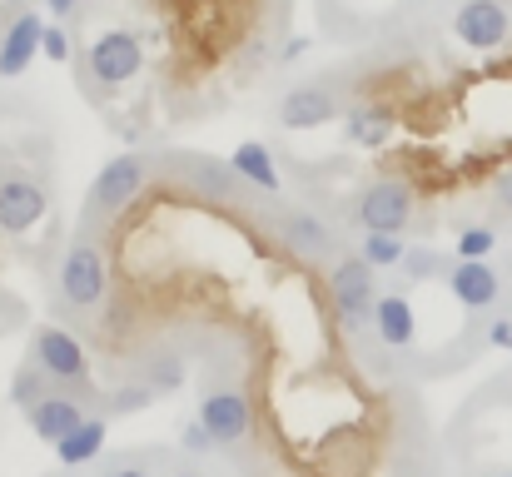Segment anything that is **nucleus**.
Segmentation results:
<instances>
[{
    "label": "nucleus",
    "mask_w": 512,
    "mask_h": 477,
    "mask_svg": "<svg viewBox=\"0 0 512 477\" xmlns=\"http://www.w3.org/2000/svg\"><path fill=\"white\" fill-rule=\"evenodd\" d=\"M40 35H45V20H40L30 5L10 15V25L0 30V80H20V75L35 65Z\"/></svg>",
    "instance_id": "obj_15"
},
{
    "label": "nucleus",
    "mask_w": 512,
    "mask_h": 477,
    "mask_svg": "<svg viewBox=\"0 0 512 477\" xmlns=\"http://www.w3.org/2000/svg\"><path fill=\"white\" fill-rule=\"evenodd\" d=\"M279 244L284 254H294L299 264H334L343 254V239L334 234V224H324L309 209H284L279 214Z\"/></svg>",
    "instance_id": "obj_8"
},
{
    "label": "nucleus",
    "mask_w": 512,
    "mask_h": 477,
    "mask_svg": "<svg viewBox=\"0 0 512 477\" xmlns=\"http://www.w3.org/2000/svg\"><path fill=\"white\" fill-rule=\"evenodd\" d=\"M229 169L244 179V189H254L259 199H279L284 194V174L274 164V150L259 145V140H244L234 155H229Z\"/></svg>",
    "instance_id": "obj_19"
},
{
    "label": "nucleus",
    "mask_w": 512,
    "mask_h": 477,
    "mask_svg": "<svg viewBox=\"0 0 512 477\" xmlns=\"http://www.w3.org/2000/svg\"><path fill=\"white\" fill-rule=\"evenodd\" d=\"M45 10H50L55 20H65V15H75V10H80V0H45Z\"/></svg>",
    "instance_id": "obj_33"
},
{
    "label": "nucleus",
    "mask_w": 512,
    "mask_h": 477,
    "mask_svg": "<svg viewBox=\"0 0 512 477\" xmlns=\"http://www.w3.org/2000/svg\"><path fill=\"white\" fill-rule=\"evenodd\" d=\"M55 388H70V393H85V398H95V408H100V393L105 388H95V358H90V348L70 333V328H60V323H40L35 333H30V353H25Z\"/></svg>",
    "instance_id": "obj_2"
},
{
    "label": "nucleus",
    "mask_w": 512,
    "mask_h": 477,
    "mask_svg": "<svg viewBox=\"0 0 512 477\" xmlns=\"http://www.w3.org/2000/svg\"><path fill=\"white\" fill-rule=\"evenodd\" d=\"M373 338L383 353H413L418 343V314H413V299L403 289H388L378 294V309H373Z\"/></svg>",
    "instance_id": "obj_16"
},
{
    "label": "nucleus",
    "mask_w": 512,
    "mask_h": 477,
    "mask_svg": "<svg viewBox=\"0 0 512 477\" xmlns=\"http://www.w3.org/2000/svg\"><path fill=\"white\" fill-rule=\"evenodd\" d=\"M174 463V448L155 443V448H125V453H105L85 477H165Z\"/></svg>",
    "instance_id": "obj_20"
},
{
    "label": "nucleus",
    "mask_w": 512,
    "mask_h": 477,
    "mask_svg": "<svg viewBox=\"0 0 512 477\" xmlns=\"http://www.w3.org/2000/svg\"><path fill=\"white\" fill-rule=\"evenodd\" d=\"M309 50H314V40H309V35H294L289 45H279V65H294V60H304Z\"/></svg>",
    "instance_id": "obj_30"
},
{
    "label": "nucleus",
    "mask_w": 512,
    "mask_h": 477,
    "mask_svg": "<svg viewBox=\"0 0 512 477\" xmlns=\"http://www.w3.org/2000/svg\"><path fill=\"white\" fill-rule=\"evenodd\" d=\"M398 130V110L388 100H358L343 110V140L358 150H383Z\"/></svg>",
    "instance_id": "obj_17"
},
{
    "label": "nucleus",
    "mask_w": 512,
    "mask_h": 477,
    "mask_svg": "<svg viewBox=\"0 0 512 477\" xmlns=\"http://www.w3.org/2000/svg\"><path fill=\"white\" fill-rule=\"evenodd\" d=\"M453 35L468 50H498L512 35V5L508 0H458Z\"/></svg>",
    "instance_id": "obj_11"
},
{
    "label": "nucleus",
    "mask_w": 512,
    "mask_h": 477,
    "mask_svg": "<svg viewBox=\"0 0 512 477\" xmlns=\"http://www.w3.org/2000/svg\"><path fill=\"white\" fill-rule=\"evenodd\" d=\"M135 378L140 383H150L160 398H170V393H179L184 388V378H189V358H184V348H174V343H165V348H150L145 358H135Z\"/></svg>",
    "instance_id": "obj_21"
},
{
    "label": "nucleus",
    "mask_w": 512,
    "mask_h": 477,
    "mask_svg": "<svg viewBox=\"0 0 512 477\" xmlns=\"http://www.w3.org/2000/svg\"><path fill=\"white\" fill-rule=\"evenodd\" d=\"M403 249H408V239H403V234H363L353 254H358L368 269H378V274H383V269H398V264H403Z\"/></svg>",
    "instance_id": "obj_25"
},
{
    "label": "nucleus",
    "mask_w": 512,
    "mask_h": 477,
    "mask_svg": "<svg viewBox=\"0 0 512 477\" xmlns=\"http://www.w3.org/2000/svg\"><path fill=\"white\" fill-rule=\"evenodd\" d=\"M493 199H498V209H503V214H512V169H503V174H498Z\"/></svg>",
    "instance_id": "obj_32"
},
{
    "label": "nucleus",
    "mask_w": 512,
    "mask_h": 477,
    "mask_svg": "<svg viewBox=\"0 0 512 477\" xmlns=\"http://www.w3.org/2000/svg\"><path fill=\"white\" fill-rule=\"evenodd\" d=\"M498 244H503V239H498L493 224H468V229L453 239V259H488Z\"/></svg>",
    "instance_id": "obj_26"
},
{
    "label": "nucleus",
    "mask_w": 512,
    "mask_h": 477,
    "mask_svg": "<svg viewBox=\"0 0 512 477\" xmlns=\"http://www.w3.org/2000/svg\"><path fill=\"white\" fill-rule=\"evenodd\" d=\"M150 184V155H115L85 194V219H120Z\"/></svg>",
    "instance_id": "obj_7"
},
{
    "label": "nucleus",
    "mask_w": 512,
    "mask_h": 477,
    "mask_svg": "<svg viewBox=\"0 0 512 477\" xmlns=\"http://www.w3.org/2000/svg\"><path fill=\"white\" fill-rule=\"evenodd\" d=\"M155 403H160V393L150 383H140V378H125V383L100 393V413L105 418H135V413H150Z\"/></svg>",
    "instance_id": "obj_22"
},
{
    "label": "nucleus",
    "mask_w": 512,
    "mask_h": 477,
    "mask_svg": "<svg viewBox=\"0 0 512 477\" xmlns=\"http://www.w3.org/2000/svg\"><path fill=\"white\" fill-rule=\"evenodd\" d=\"M50 388H55V383H50V378H45V373H40V368H35L30 358H25V363H20V368L10 373V388H5V403L25 413V408H35V403H40V398H45Z\"/></svg>",
    "instance_id": "obj_24"
},
{
    "label": "nucleus",
    "mask_w": 512,
    "mask_h": 477,
    "mask_svg": "<svg viewBox=\"0 0 512 477\" xmlns=\"http://www.w3.org/2000/svg\"><path fill=\"white\" fill-rule=\"evenodd\" d=\"M90 413H100L95 408V398H85V393H70V388H50L35 408H25V423H30V433L40 438V443H60V438H70Z\"/></svg>",
    "instance_id": "obj_9"
},
{
    "label": "nucleus",
    "mask_w": 512,
    "mask_h": 477,
    "mask_svg": "<svg viewBox=\"0 0 512 477\" xmlns=\"http://www.w3.org/2000/svg\"><path fill=\"white\" fill-rule=\"evenodd\" d=\"M448 264H453V259H448L443 249H433V244H408L398 269H403V279H408V284H428V279H443V274H448Z\"/></svg>",
    "instance_id": "obj_23"
},
{
    "label": "nucleus",
    "mask_w": 512,
    "mask_h": 477,
    "mask_svg": "<svg viewBox=\"0 0 512 477\" xmlns=\"http://www.w3.org/2000/svg\"><path fill=\"white\" fill-rule=\"evenodd\" d=\"M55 289H60V304L75 309V314H100L105 309V299H110V264H105V249L90 234L65 244L60 269H55Z\"/></svg>",
    "instance_id": "obj_3"
},
{
    "label": "nucleus",
    "mask_w": 512,
    "mask_h": 477,
    "mask_svg": "<svg viewBox=\"0 0 512 477\" xmlns=\"http://www.w3.org/2000/svg\"><path fill=\"white\" fill-rule=\"evenodd\" d=\"M483 477H512V473H483Z\"/></svg>",
    "instance_id": "obj_35"
},
{
    "label": "nucleus",
    "mask_w": 512,
    "mask_h": 477,
    "mask_svg": "<svg viewBox=\"0 0 512 477\" xmlns=\"http://www.w3.org/2000/svg\"><path fill=\"white\" fill-rule=\"evenodd\" d=\"M179 453H184V458H214L219 443L209 438V428H204L199 418H184V423H179Z\"/></svg>",
    "instance_id": "obj_27"
},
{
    "label": "nucleus",
    "mask_w": 512,
    "mask_h": 477,
    "mask_svg": "<svg viewBox=\"0 0 512 477\" xmlns=\"http://www.w3.org/2000/svg\"><path fill=\"white\" fill-rule=\"evenodd\" d=\"M165 477H209V473H204L199 458H179V453H174V463L165 468Z\"/></svg>",
    "instance_id": "obj_31"
},
{
    "label": "nucleus",
    "mask_w": 512,
    "mask_h": 477,
    "mask_svg": "<svg viewBox=\"0 0 512 477\" xmlns=\"http://www.w3.org/2000/svg\"><path fill=\"white\" fill-rule=\"evenodd\" d=\"M105 438H110V418H105V413H90L70 438L55 443V468H65V473H90V468L105 458Z\"/></svg>",
    "instance_id": "obj_18"
},
{
    "label": "nucleus",
    "mask_w": 512,
    "mask_h": 477,
    "mask_svg": "<svg viewBox=\"0 0 512 477\" xmlns=\"http://www.w3.org/2000/svg\"><path fill=\"white\" fill-rule=\"evenodd\" d=\"M140 70H145V45H140V35H135V30H105V35H95V45L85 50L80 90H90V95H115V90H125Z\"/></svg>",
    "instance_id": "obj_5"
},
{
    "label": "nucleus",
    "mask_w": 512,
    "mask_h": 477,
    "mask_svg": "<svg viewBox=\"0 0 512 477\" xmlns=\"http://www.w3.org/2000/svg\"><path fill=\"white\" fill-rule=\"evenodd\" d=\"M483 338H488V348H508V353H512V318H508V314H503V318H493Z\"/></svg>",
    "instance_id": "obj_29"
},
{
    "label": "nucleus",
    "mask_w": 512,
    "mask_h": 477,
    "mask_svg": "<svg viewBox=\"0 0 512 477\" xmlns=\"http://www.w3.org/2000/svg\"><path fill=\"white\" fill-rule=\"evenodd\" d=\"M443 284L458 299V309H468V314H488L503 299V274L488 259H453L448 274H443Z\"/></svg>",
    "instance_id": "obj_12"
},
{
    "label": "nucleus",
    "mask_w": 512,
    "mask_h": 477,
    "mask_svg": "<svg viewBox=\"0 0 512 477\" xmlns=\"http://www.w3.org/2000/svg\"><path fill=\"white\" fill-rule=\"evenodd\" d=\"M418 214V194L408 179H373L348 199V224L358 234H403Z\"/></svg>",
    "instance_id": "obj_6"
},
{
    "label": "nucleus",
    "mask_w": 512,
    "mask_h": 477,
    "mask_svg": "<svg viewBox=\"0 0 512 477\" xmlns=\"http://www.w3.org/2000/svg\"><path fill=\"white\" fill-rule=\"evenodd\" d=\"M329 120H343V95L334 80H304L279 100V125L284 130H319Z\"/></svg>",
    "instance_id": "obj_10"
},
{
    "label": "nucleus",
    "mask_w": 512,
    "mask_h": 477,
    "mask_svg": "<svg viewBox=\"0 0 512 477\" xmlns=\"http://www.w3.org/2000/svg\"><path fill=\"white\" fill-rule=\"evenodd\" d=\"M45 209H50V199H45L40 179H30V174H0V234H10V239L30 234L45 219Z\"/></svg>",
    "instance_id": "obj_13"
},
{
    "label": "nucleus",
    "mask_w": 512,
    "mask_h": 477,
    "mask_svg": "<svg viewBox=\"0 0 512 477\" xmlns=\"http://www.w3.org/2000/svg\"><path fill=\"white\" fill-rule=\"evenodd\" d=\"M0 5H10V10H25V5H30V0H0Z\"/></svg>",
    "instance_id": "obj_34"
},
{
    "label": "nucleus",
    "mask_w": 512,
    "mask_h": 477,
    "mask_svg": "<svg viewBox=\"0 0 512 477\" xmlns=\"http://www.w3.org/2000/svg\"><path fill=\"white\" fill-rule=\"evenodd\" d=\"M174 174H179V184H184L194 199L234 204L239 194H254V189H244V179H239L229 164H219V159H209V155H179L174 159Z\"/></svg>",
    "instance_id": "obj_14"
},
{
    "label": "nucleus",
    "mask_w": 512,
    "mask_h": 477,
    "mask_svg": "<svg viewBox=\"0 0 512 477\" xmlns=\"http://www.w3.org/2000/svg\"><path fill=\"white\" fill-rule=\"evenodd\" d=\"M40 55L45 60H55V65H70L75 60V45H70V35H65V25L55 20V25H45V35H40Z\"/></svg>",
    "instance_id": "obj_28"
},
{
    "label": "nucleus",
    "mask_w": 512,
    "mask_h": 477,
    "mask_svg": "<svg viewBox=\"0 0 512 477\" xmlns=\"http://www.w3.org/2000/svg\"><path fill=\"white\" fill-rule=\"evenodd\" d=\"M50 477H65V468H60V473H50Z\"/></svg>",
    "instance_id": "obj_36"
},
{
    "label": "nucleus",
    "mask_w": 512,
    "mask_h": 477,
    "mask_svg": "<svg viewBox=\"0 0 512 477\" xmlns=\"http://www.w3.org/2000/svg\"><path fill=\"white\" fill-rule=\"evenodd\" d=\"M329 309H334V323H339L348 338L358 333H373V309H378V269H368L358 254H339L329 264Z\"/></svg>",
    "instance_id": "obj_4"
},
{
    "label": "nucleus",
    "mask_w": 512,
    "mask_h": 477,
    "mask_svg": "<svg viewBox=\"0 0 512 477\" xmlns=\"http://www.w3.org/2000/svg\"><path fill=\"white\" fill-rule=\"evenodd\" d=\"M194 418L209 428V438L219 443V453H234V458H244V448H254V438H259V403L249 398V388L239 378L209 373L199 383Z\"/></svg>",
    "instance_id": "obj_1"
}]
</instances>
